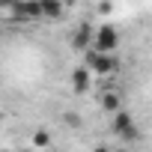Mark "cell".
Listing matches in <instances>:
<instances>
[{"label": "cell", "mask_w": 152, "mask_h": 152, "mask_svg": "<svg viewBox=\"0 0 152 152\" xmlns=\"http://www.w3.org/2000/svg\"><path fill=\"white\" fill-rule=\"evenodd\" d=\"M102 107H104V110H110V113H116V110L122 107L119 93H104V96H102Z\"/></svg>", "instance_id": "cell-7"}, {"label": "cell", "mask_w": 152, "mask_h": 152, "mask_svg": "<svg viewBox=\"0 0 152 152\" xmlns=\"http://www.w3.org/2000/svg\"><path fill=\"white\" fill-rule=\"evenodd\" d=\"M33 146H51V134H45V131H36V137H33Z\"/></svg>", "instance_id": "cell-8"}, {"label": "cell", "mask_w": 152, "mask_h": 152, "mask_svg": "<svg viewBox=\"0 0 152 152\" xmlns=\"http://www.w3.org/2000/svg\"><path fill=\"white\" fill-rule=\"evenodd\" d=\"M84 63H87L96 75H110V72H116V57H113V54H104V51H96V48L87 51Z\"/></svg>", "instance_id": "cell-1"}, {"label": "cell", "mask_w": 152, "mask_h": 152, "mask_svg": "<svg viewBox=\"0 0 152 152\" xmlns=\"http://www.w3.org/2000/svg\"><path fill=\"white\" fill-rule=\"evenodd\" d=\"M93 69L84 63V66H78V69H72V90L75 93H87L90 90V81H93Z\"/></svg>", "instance_id": "cell-4"}, {"label": "cell", "mask_w": 152, "mask_h": 152, "mask_svg": "<svg viewBox=\"0 0 152 152\" xmlns=\"http://www.w3.org/2000/svg\"><path fill=\"white\" fill-rule=\"evenodd\" d=\"M93 36H96V30H93L90 24H81L69 42H72V48H75V51H90V48H93Z\"/></svg>", "instance_id": "cell-5"}, {"label": "cell", "mask_w": 152, "mask_h": 152, "mask_svg": "<svg viewBox=\"0 0 152 152\" xmlns=\"http://www.w3.org/2000/svg\"><path fill=\"white\" fill-rule=\"evenodd\" d=\"M66 122H72V125H81V116H78V113H66Z\"/></svg>", "instance_id": "cell-9"}, {"label": "cell", "mask_w": 152, "mask_h": 152, "mask_svg": "<svg viewBox=\"0 0 152 152\" xmlns=\"http://www.w3.org/2000/svg\"><path fill=\"white\" fill-rule=\"evenodd\" d=\"M113 131H116V134H122L125 140H137V137H140V131H137V125H134L131 113H128V110H122V107L113 113Z\"/></svg>", "instance_id": "cell-3"}, {"label": "cell", "mask_w": 152, "mask_h": 152, "mask_svg": "<svg viewBox=\"0 0 152 152\" xmlns=\"http://www.w3.org/2000/svg\"><path fill=\"white\" fill-rule=\"evenodd\" d=\"M93 48L96 51H104V54H116L119 48V33L113 27H99L96 36H93Z\"/></svg>", "instance_id": "cell-2"}, {"label": "cell", "mask_w": 152, "mask_h": 152, "mask_svg": "<svg viewBox=\"0 0 152 152\" xmlns=\"http://www.w3.org/2000/svg\"><path fill=\"white\" fill-rule=\"evenodd\" d=\"M42 3V15L45 18H60L63 15V3L60 0H39Z\"/></svg>", "instance_id": "cell-6"}]
</instances>
